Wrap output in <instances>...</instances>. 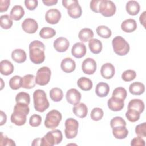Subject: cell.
<instances>
[{"label": "cell", "instance_id": "6da1fadb", "mask_svg": "<svg viewBox=\"0 0 146 146\" xmlns=\"http://www.w3.org/2000/svg\"><path fill=\"white\" fill-rule=\"evenodd\" d=\"M29 49L30 59L33 63L39 64L44 61L45 46L42 42L32 41L29 44Z\"/></svg>", "mask_w": 146, "mask_h": 146}, {"label": "cell", "instance_id": "7a4b0ae2", "mask_svg": "<svg viewBox=\"0 0 146 146\" xmlns=\"http://www.w3.org/2000/svg\"><path fill=\"white\" fill-rule=\"evenodd\" d=\"M33 102L35 110L39 112H44L50 106L47 95L44 90L38 89L33 93Z\"/></svg>", "mask_w": 146, "mask_h": 146}, {"label": "cell", "instance_id": "3957f363", "mask_svg": "<svg viewBox=\"0 0 146 146\" xmlns=\"http://www.w3.org/2000/svg\"><path fill=\"white\" fill-rule=\"evenodd\" d=\"M63 139V135L60 130L54 129L48 132L42 137V146H53L59 144Z\"/></svg>", "mask_w": 146, "mask_h": 146}, {"label": "cell", "instance_id": "277c9868", "mask_svg": "<svg viewBox=\"0 0 146 146\" xmlns=\"http://www.w3.org/2000/svg\"><path fill=\"white\" fill-rule=\"evenodd\" d=\"M112 44L114 52L118 55H125L129 51L130 47L128 43L120 36L115 37L112 39Z\"/></svg>", "mask_w": 146, "mask_h": 146}, {"label": "cell", "instance_id": "5b68a950", "mask_svg": "<svg viewBox=\"0 0 146 146\" xmlns=\"http://www.w3.org/2000/svg\"><path fill=\"white\" fill-rule=\"evenodd\" d=\"M63 6L67 9L69 16L74 19L79 18L82 14V9L76 0H63Z\"/></svg>", "mask_w": 146, "mask_h": 146}, {"label": "cell", "instance_id": "8992f818", "mask_svg": "<svg viewBox=\"0 0 146 146\" xmlns=\"http://www.w3.org/2000/svg\"><path fill=\"white\" fill-rule=\"evenodd\" d=\"M62 119L61 113L58 110H52L47 113L44 120V125L47 128L54 129L59 125Z\"/></svg>", "mask_w": 146, "mask_h": 146}, {"label": "cell", "instance_id": "52a82bcc", "mask_svg": "<svg viewBox=\"0 0 146 146\" xmlns=\"http://www.w3.org/2000/svg\"><path fill=\"white\" fill-rule=\"evenodd\" d=\"M64 133L67 139L75 138L78 132L79 123L73 118H68L65 121Z\"/></svg>", "mask_w": 146, "mask_h": 146}, {"label": "cell", "instance_id": "ba28073f", "mask_svg": "<svg viewBox=\"0 0 146 146\" xmlns=\"http://www.w3.org/2000/svg\"><path fill=\"white\" fill-rule=\"evenodd\" d=\"M116 11L115 4L110 0H101L99 7V13L106 17L113 16Z\"/></svg>", "mask_w": 146, "mask_h": 146}, {"label": "cell", "instance_id": "9c48e42d", "mask_svg": "<svg viewBox=\"0 0 146 146\" xmlns=\"http://www.w3.org/2000/svg\"><path fill=\"white\" fill-rule=\"evenodd\" d=\"M51 72L48 67H42L40 68L36 72L35 76V82L39 86H45L47 84L51 78Z\"/></svg>", "mask_w": 146, "mask_h": 146}, {"label": "cell", "instance_id": "30bf717a", "mask_svg": "<svg viewBox=\"0 0 146 146\" xmlns=\"http://www.w3.org/2000/svg\"><path fill=\"white\" fill-rule=\"evenodd\" d=\"M22 28L25 32L29 34H33L37 31L38 24L35 19L28 18L22 22Z\"/></svg>", "mask_w": 146, "mask_h": 146}, {"label": "cell", "instance_id": "8fae6325", "mask_svg": "<svg viewBox=\"0 0 146 146\" xmlns=\"http://www.w3.org/2000/svg\"><path fill=\"white\" fill-rule=\"evenodd\" d=\"M83 72L88 75L93 74L96 70V63L94 59L91 58L85 59L82 64Z\"/></svg>", "mask_w": 146, "mask_h": 146}, {"label": "cell", "instance_id": "7c38bea8", "mask_svg": "<svg viewBox=\"0 0 146 146\" xmlns=\"http://www.w3.org/2000/svg\"><path fill=\"white\" fill-rule=\"evenodd\" d=\"M61 13L56 9H51L47 11L45 14V19L50 24H56L61 18Z\"/></svg>", "mask_w": 146, "mask_h": 146}, {"label": "cell", "instance_id": "4fadbf2b", "mask_svg": "<svg viewBox=\"0 0 146 146\" xmlns=\"http://www.w3.org/2000/svg\"><path fill=\"white\" fill-rule=\"evenodd\" d=\"M81 94L75 88H71L68 90L66 95L67 102L72 105H76L79 103L81 99Z\"/></svg>", "mask_w": 146, "mask_h": 146}, {"label": "cell", "instance_id": "5bb4252c", "mask_svg": "<svg viewBox=\"0 0 146 146\" xmlns=\"http://www.w3.org/2000/svg\"><path fill=\"white\" fill-rule=\"evenodd\" d=\"M55 50L59 52H63L67 50L70 46L68 40L64 37L58 38L53 43Z\"/></svg>", "mask_w": 146, "mask_h": 146}, {"label": "cell", "instance_id": "9a60e30c", "mask_svg": "<svg viewBox=\"0 0 146 146\" xmlns=\"http://www.w3.org/2000/svg\"><path fill=\"white\" fill-rule=\"evenodd\" d=\"M115 69L112 64L106 63L102 65L100 68V74L103 78L107 79H111L115 75Z\"/></svg>", "mask_w": 146, "mask_h": 146}, {"label": "cell", "instance_id": "2e32d148", "mask_svg": "<svg viewBox=\"0 0 146 146\" xmlns=\"http://www.w3.org/2000/svg\"><path fill=\"white\" fill-rule=\"evenodd\" d=\"M86 47L82 42H77L75 43L71 48V54L76 58H81L86 54Z\"/></svg>", "mask_w": 146, "mask_h": 146}, {"label": "cell", "instance_id": "e0dca14e", "mask_svg": "<svg viewBox=\"0 0 146 146\" xmlns=\"http://www.w3.org/2000/svg\"><path fill=\"white\" fill-rule=\"evenodd\" d=\"M124 100L111 97L108 100L107 105L109 109L112 111H120L123 110L124 106Z\"/></svg>", "mask_w": 146, "mask_h": 146}, {"label": "cell", "instance_id": "ac0fdd59", "mask_svg": "<svg viewBox=\"0 0 146 146\" xmlns=\"http://www.w3.org/2000/svg\"><path fill=\"white\" fill-rule=\"evenodd\" d=\"M60 67L63 71L66 73L73 72L76 67L75 62L71 58L67 57L63 59L60 63Z\"/></svg>", "mask_w": 146, "mask_h": 146}, {"label": "cell", "instance_id": "d6986e66", "mask_svg": "<svg viewBox=\"0 0 146 146\" xmlns=\"http://www.w3.org/2000/svg\"><path fill=\"white\" fill-rule=\"evenodd\" d=\"M26 115L18 111H13L12 113L10 120L11 123L18 126L24 125L26 121Z\"/></svg>", "mask_w": 146, "mask_h": 146}, {"label": "cell", "instance_id": "ffe728a7", "mask_svg": "<svg viewBox=\"0 0 146 146\" xmlns=\"http://www.w3.org/2000/svg\"><path fill=\"white\" fill-rule=\"evenodd\" d=\"M14 66L11 62L7 60H3L0 62V71L3 75H9L14 71Z\"/></svg>", "mask_w": 146, "mask_h": 146}, {"label": "cell", "instance_id": "44dd1931", "mask_svg": "<svg viewBox=\"0 0 146 146\" xmlns=\"http://www.w3.org/2000/svg\"><path fill=\"white\" fill-rule=\"evenodd\" d=\"M137 28V23L133 19H127L124 20L121 24V30L126 33H132Z\"/></svg>", "mask_w": 146, "mask_h": 146}, {"label": "cell", "instance_id": "7402d4cb", "mask_svg": "<svg viewBox=\"0 0 146 146\" xmlns=\"http://www.w3.org/2000/svg\"><path fill=\"white\" fill-rule=\"evenodd\" d=\"M72 111L75 116L80 118H84L87 115L88 108L84 103H80L75 105L72 108Z\"/></svg>", "mask_w": 146, "mask_h": 146}, {"label": "cell", "instance_id": "603a6c76", "mask_svg": "<svg viewBox=\"0 0 146 146\" xmlns=\"http://www.w3.org/2000/svg\"><path fill=\"white\" fill-rule=\"evenodd\" d=\"M129 91L134 95H140L145 91V86L143 83L135 82L131 83L129 87Z\"/></svg>", "mask_w": 146, "mask_h": 146}, {"label": "cell", "instance_id": "cb8c5ba5", "mask_svg": "<svg viewBox=\"0 0 146 146\" xmlns=\"http://www.w3.org/2000/svg\"><path fill=\"white\" fill-rule=\"evenodd\" d=\"M112 134L116 139H123L128 136V131L126 126L120 125L112 128Z\"/></svg>", "mask_w": 146, "mask_h": 146}, {"label": "cell", "instance_id": "d4e9b609", "mask_svg": "<svg viewBox=\"0 0 146 146\" xmlns=\"http://www.w3.org/2000/svg\"><path fill=\"white\" fill-rule=\"evenodd\" d=\"M25 15V10L21 5L14 6L10 13L11 18L14 21L20 20Z\"/></svg>", "mask_w": 146, "mask_h": 146}, {"label": "cell", "instance_id": "484cf974", "mask_svg": "<svg viewBox=\"0 0 146 146\" xmlns=\"http://www.w3.org/2000/svg\"><path fill=\"white\" fill-rule=\"evenodd\" d=\"M109 85L104 82H99L95 87V93L99 97H105L110 92Z\"/></svg>", "mask_w": 146, "mask_h": 146}, {"label": "cell", "instance_id": "4316f807", "mask_svg": "<svg viewBox=\"0 0 146 146\" xmlns=\"http://www.w3.org/2000/svg\"><path fill=\"white\" fill-rule=\"evenodd\" d=\"M125 9L127 12L131 15H137L140 9L139 3L136 1H129L127 2Z\"/></svg>", "mask_w": 146, "mask_h": 146}, {"label": "cell", "instance_id": "83f0119b", "mask_svg": "<svg viewBox=\"0 0 146 146\" xmlns=\"http://www.w3.org/2000/svg\"><path fill=\"white\" fill-rule=\"evenodd\" d=\"M36 84L35 77L32 74H27L22 78V87L26 89H31L35 87Z\"/></svg>", "mask_w": 146, "mask_h": 146}, {"label": "cell", "instance_id": "f1b7e54d", "mask_svg": "<svg viewBox=\"0 0 146 146\" xmlns=\"http://www.w3.org/2000/svg\"><path fill=\"white\" fill-rule=\"evenodd\" d=\"M11 58L17 63H23L26 60V52L22 49H15L11 52Z\"/></svg>", "mask_w": 146, "mask_h": 146}, {"label": "cell", "instance_id": "f546056e", "mask_svg": "<svg viewBox=\"0 0 146 146\" xmlns=\"http://www.w3.org/2000/svg\"><path fill=\"white\" fill-rule=\"evenodd\" d=\"M88 47L92 53L98 54L102 51L103 45L99 39L92 38L88 41Z\"/></svg>", "mask_w": 146, "mask_h": 146}, {"label": "cell", "instance_id": "4dcf8cb0", "mask_svg": "<svg viewBox=\"0 0 146 146\" xmlns=\"http://www.w3.org/2000/svg\"><path fill=\"white\" fill-rule=\"evenodd\" d=\"M128 108L135 110L141 113L144 110V103L143 101L139 99H134L128 103Z\"/></svg>", "mask_w": 146, "mask_h": 146}, {"label": "cell", "instance_id": "1f68e13d", "mask_svg": "<svg viewBox=\"0 0 146 146\" xmlns=\"http://www.w3.org/2000/svg\"><path fill=\"white\" fill-rule=\"evenodd\" d=\"M93 31L89 28H84L80 30L78 34L79 39L82 42H87L94 37Z\"/></svg>", "mask_w": 146, "mask_h": 146}, {"label": "cell", "instance_id": "d6a6232c", "mask_svg": "<svg viewBox=\"0 0 146 146\" xmlns=\"http://www.w3.org/2000/svg\"><path fill=\"white\" fill-rule=\"evenodd\" d=\"M78 86L83 91H89L92 88V82L86 77L80 78L77 82Z\"/></svg>", "mask_w": 146, "mask_h": 146}, {"label": "cell", "instance_id": "836d02e7", "mask_svg": "<svg viewBox=\"0 0 146 146\" xmlns=\"http://www.w3.org/2000/svg\"><path fill=\"white\" fill-rule=\"evenodd\" d=\"M50 97L54 102H60L62 100L63 97V91L59 88H52L50 91Z\"/></svg>", "mask_w": 146, "mask_h": 146}, {"label": "cell", "instance_id": "e575fe53", "mask_svg": "<svg viewBox=\"0 0 146 146\" xmlns=\"http://www.w3.org/2000/svg\"><path fill=\"white\" fill-rule=\"evenodd\" d=\"M56 35V31L50 27H44L39 31V36L43 39H50Z\"/></svg>", "mask_w": 146, "mask_h": 146}, {"label": "cell", "instance_id": "d590c367", "mask_svg": "<svg viewBox=\"0 0 146 146\" xmlns=\"http://www.w3.org/2000/svg\"><path fill=\"white\" fill-rule=\"evenodd\" d=\"M96 33L99 36L105 39L110 38L112 35V31L111 29L107 26L104 25L98 26L96 28Z\"/></svg>", "mask_w": 146, "mask_h": 146}, {"label": "cell", "instance_id": "8d00e7d4", "mask_svg": "<svg viewBox=\"0 0 146 146\" xmlns=\"http://www.w3.org/2000/svg\"><path fill=\"white\" fill-rule=\"evenodd\" d=\"M22 78L18 75H15L9 80V86L14 90H17L22 87Z\"/></svg>", "mask_w": 146, "mask_h": 146}, {"label": "cell", "instance_id": "74e56055", "mask_svg": "<svg viewBox=\"0 0 146 146\" xmlns=\"http://www.w3.org/2000/svg\"><path fill=\"white\" fill-rule=\"evenodd\" d=\"M13 21L10 16L7 14L2 15L0 17L1 27L3 29H9L13 26Z\"/></svg>", "mask_w": 146, "mask_h": 146}, {"label": "cell", "instance_id": "f35d334b", "mask_svg": "<svg viewBox=\"0 0 146 146\" xmlns=\"http://www.w3.org/2000/svg\"><path fill=\"white\" fill-rule=\"evenodd\" d=\"M125 116L130 122L133 123L139 120L140 113L135 110L128 108V110L125 113Z\"/></svg>", "mask_w": 146, "mask_h": 146}, {"label": "cell", "instance_id": "ab89813d", "mask_svg": "<svg viewBox=\"0 0 146 146\" xmlns=\"http://www.w3.org/2000/svg\"><path fill=\"white\" fill-rule=\"evenodd\" d=\"M127 92L126 90L122 87H119L116 88L113 90L112 96L113 98H116L124 100L127 97Z\"/></svg>", "mask_w": 146, "mask_h": 146}, {"label": "cell", "instance_id": "60d3db41", "mask_svg": "<svg viewBox=\"0 0 146 146\" xmlns=\"http://www.w3.org/2000/svg\"><path fill=\"white\" fill-rule=\"evenodd\" d=\"M15 101L16 103H23L29 104L30 102V95L25 92H20L17 94Z\"/></svg>", "mask_w": 146, "mask_h": 146}, {"label": "cell", "instance_id": "b9f144b4", "mask_svg": "<svg viewBox=\"0 0 146 146\" xmlns=\"http://www.w3.org/2000/svg\"><path fill=\"white\" fill-rule=\"evenodd\" d=\"M103 114L104 113L102 108L99 107H95L91 112L90 117L91 119L94 121H99L102 119Z\"/></svg>", "mask_w": 146, "mask_h": 146}, {"label": "cell", "instance_id": "7bdbcfd3", "mask_svg": "<svg viewBox=\"0 0 146 146\" xmlns=\"http://www.w3.org/2000/svg\"><path fill=\"white\" fill-rule=\"evenodd\" d=\"M136 76V73L133 70H125L121 75V78L125 82H131L133 80Z\"/></svg>", "mask_w": 146, "mask_h": 146}, {"label": "cell", "instance_id": "ee69618b", "mask_svg": "<svg viewBox=\"0 0 146 146\" xmlns=\"http://www.w3.org/2000/svg\"><path fill=\"white\" fill-rule=\"evenodd\" d=\"M13 111H18L27 115L30 111L29 104L23 103H17L14 107Z\"/></svg>", "mask_w": 146, "mask_h": 146}, {"label": "cell", "instance_id": "f6af8a7d", "mask_svg": "<svg viewBox=\"0 0 146 146\" xmlns=\"http://www.w3.org/2000/svg\"><path fill=\"white\" fill-rule=\"evenodd\" d=\"M42 122V117L37 114L32 115L29 119V124L33 127H36L40 125Z\"/></svg>", "mask_w": 146, "mask_h": 146}, {"label": "cell", "instance_id": "bcb514c9", "mask_svg": "<svg viewBox=\"0 0 146 146\" xmlns=\"http://www.w3.org/2000/svg\"><path fill=\"white\" fill-rule=\"evenodd\" d=\"M126 125L127 124L125 121L120 116H116L112 118L110 121V125L112 128L120 125L126 126Z\"/></svg>", "mask_w": 146, "mask_h": 146}, {"label": "cell", "instance_id": "7dc6e473", "mask_svg": "<svg viewBox=\"0 0 146 146\" xmlns=\"http://www.w3.org/2000/svg\"><path fill=\"white\" fill-rule=\"evenodd\" d=\"M136 134L140 137H145L146 136V123L144 122L136 126Z\"/></svg>", "mask_w": 146, "mask_h": 146}, {"label": "cell", "instance_id": "c3c4849f", "mask_svg": "<svg viewBox=\"0 0 146 146\" xmlns=\"http://www.w3.org/2000/svg\"><path fill=\"white\" fill-rule=\"evenodd\" d=\"M0 145H15V143L14 141L11 139L8 138L6 136H5L2 132H1V137H0Z\"/></svg>", "mask_w": 146, "mask_h": 146}, {"label": "cell", "instance_id": "681fc988", "mask_svg": "<svg viewBox=\"0 0 146 146\" xmlns=\"http://www.w3.org/2000/svg\"><path fill=\"white\" fill-rule=\"evenodd\" d=\"M25 5L29 10H34L38 6V1L37 0H25Z\"/></svg>", "mask_w": 146, "mask_h": 146}, {"label": "cell", "instance_id": "f907efd6", "mask_svg": "<svg viewBox=\"0 0 146 146\" xmlns=\"http://www.w3.org/2000/svg\"><path fill=\"white\" fill-rule=\"evenodd\" d=\"M145 145V141L140 136H137L133 138L131 142V145L132 146H144Z\"/></svg>", "mask_w": 146, "mask_h": 146}, {"label": "cell", "instance_id": "816d5d0a", "mask_svg": "<svg viewBox=\"0 0 146 146\" xmlns=\"http://www.w3.org/2000/svg\"><path fill=\"white\" fill-rule=\"evenodd\" d=\"M101 0H92L90 2V7L91 9L95 13H99V7Z\"/></svg>", "mask_w": 146, "mask_h": 146}, {"label": "cell", "instance_id": "f5cc1de1", "mask_svg": "<svg viewBox=\"0 0 146 146\" xmlns=\"http://www.w3.org/2000/svg\"><path fill=\"white\" fill-rule=\"evenodd\" d=\"M10 0H0V12L6 11L10 6Z\"/></svg>", "mask_w": 146, "mask_h": 146}, {"label": "cell", "instance_id": "db71d44e", "mask_svg": "<svg viewBox=\"0 0 146 146\" xmlns=\"http://www.w3.org/2000/svg\"><path fill=\"white\" fill-rule=\"evenodd\" d=\"M0 115H1V123H0V125L2 126L3 124H5L7 120V116L6 113L3 112L2 111H1L0 112Z\"/></svg>", "mask_w": 146, "mask_h": 146}, {"label": "cell", "instance_id": "11a10c76", "mask_svg": "<svg viewBox=\"0 0 146 146\" xmlns=\"http://www.w3.org/2000/svg\"><path fill=\"white\" fill-rule=\"evenodd\" d=\"M42 2L45 5L48 6L54 5L58 3L57 0H43Z\"/></svg>", "mask_w": 146, "mask_h": 146}, {"label": "cell", "instance_id": "9f6ffc18", "mask_svg": "<svg viewBox=\"0 0 146 146\" xmlns=\"http://www.w3.org/2000/svg\"><path fill=\"white\" fill-rule=\"evenodd\" d=\"M42 138H36L33 140L31 145H42Z\"/></svg>", "mask_w": 146, "mask_h": 146}, {"label": "cell", "instance_id": "6f0895ef", "mask_svg": "<svg viewBox=\"0 0 146 146\" xmlns=\"http://www.w3.org/2000/svg\"><path fill=\"white\" fill-rule=\"evenodd\" d=\"M145 13H146V11H144L140 16V18H139V21L141 23V24H142L144 27H145Z\"/></svg>", "mask_w": 146, "mask_h": 146}]
</instances>
